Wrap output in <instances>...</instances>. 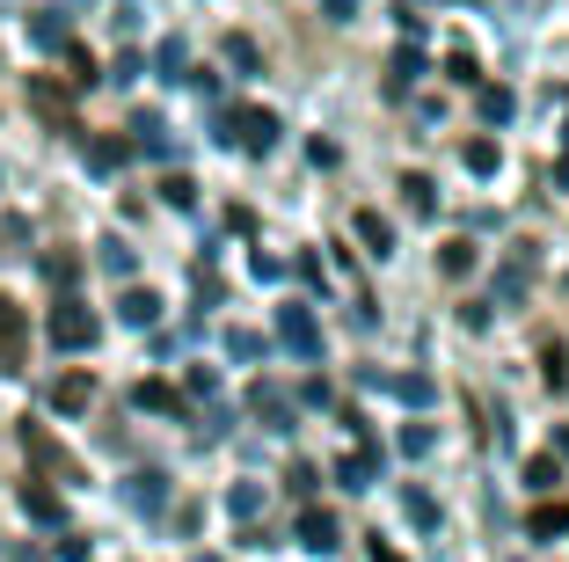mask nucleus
<instances>
[{"instance_id":"f257e3e1","label":"nucleus","mask_w":569,"mask_h":562,"mask_svg":"<svg viewBox=\"0 0 569 562\" xmlns=\"http://www.w3.org/2000/svg\"><path fill=\"white\" fill-rule=\"evenodd\" d=\"M44 336H51V351H96V336H102V322L88 315V299H73V293H59V307H51V322H44Z\"/></svg>"},{"instance_id":"f03ea898","label":"nucleus","mask_w":569,"mask_h":562,"mask_svg":"<svg viewBox=\"0 0 569 562\" xmlns=\"http://www.w3.org/2000/svg\"><path fill=\"white\" fill-rule=\"evenodd\" d=\"M278 132H284V125L270 110H219V139H234L241 154H256V161L278 147Z\"/></svg>"},{"instance_id":"7ed1b4c3","label":"nucleus","mask_w":569,"mask_h":562,"mask_svg":"<svg viewBox=\"0 0 569 562\" xmlns=\"http://www.w3.org/2000/svg\"><path fill=\"white\" fill-rule=\"evenodd\" d=\"M22 453H30V467H37V482H81V461H73L59 438H51L44 424H22Z\"/></svg>"},{"instance_id":"20e7f679","label":"nucleus","mask_w":569,"mask_h":562,"mask_svg":"<svg viewBox=\"0 0 569 562\" xmlns=\"http://www.w3.org/2000/svg\"><path fill=\"white\" fill-rule=\"evenodd\" d=\"M278 344L292 351V358H321V322L307 299H284L278 307Z\"/></svg>"},{"instance_id":"39448f33","label":"nucleus","mask_w":569,"mask_h":562,"mask_svg":"<svg viewBox=\"0 0 569 562\" xmlns=\"http://www.w3.org/2000/svg\"><path fill=\"white\" fill-rule=\"evenodd\" d=\"M358 381L380 387V395H395V402H409V410H431V402H438V387L423 381V373H380V365H366Z\"/></svg>"},{"instance_id":"423d86ee","label":"nucleus","mask_w":569,"mask_h":562,"mask_svg":"<svg viewBox=\"0 0 569 562\" xmlns=\"http://www.w3.org/2000/svg\"><path fill=\"white\" fill-rule=\"evenodd\" d=\"M533 270H540V256L519 241L511 256H503V270H497V299H489V307H519V299H526V285H533Z\"/></svg>"},{"instance_id":"0eeeda50","label":"nucleus","mask_w":569,"mask_h":562,"mask_svg":"<svg viewBox=\"0 0 569 562\" xmlns=\"http://www.w3.org/2000/svg\"><path fill=\"white\" fill-rule=\"evenodd\" d=\"M30 110L44 117L51 132H81V125H73V96L51 81V73H37V81H30Z\"/></svg>"},{"instance_id":"6e6552de","label":"nucleus","mask_w":569,"mask_h":562,"mask_svg":"<svg viewBox=\"0 0 569 562\" xmlns=\"http://www.w3.org/2000/svg\"><path fill=\"white\" fill-rule=\"evenodd\" d=\"M22 358H30V322H22L16 299L0 293V373H22Z\"/></svg>"},{"instance_id":"1a4fd4ad","label":"nucleus","mask_w":569,"mask_h":562,"mask_svg":"<svg viewBox=\"0 0 569 562\" xmlns=\"http://www.w3.org/2000/svg\"><path fill=\"white\" fill-rule=\"evenodd\" d=\"M300 548H315V555H336V548H343V526H336V512L307 504V512H300Z\"/></svg>"},{"instance_id":"9d476101","label":"nucleus","mask_w":569,"mask_h":562,"mask_svg":"<svg viewBox=\"0 0 569 562\" xmlns=\"http://www.w3.org/2000/svg\"><path fill=\"white\" fill-rule=\"evenodd\" d=\"M118 322L124 329H153V322H161V293H153V285H124L118 293Z\"/></svg>"},{"instance_id":"9b49d317","label":"nucleus","mask_w":569,"mask_h":562,"mask_svg":"<svg viewBox=\"0 0 569 562\" xmlns=\"http://www.w3.org/2000/svg\"><path fill=\"white\" fill-rule=\"evenodd\" d=\"M22 512H30L37 519V526H67V496H59V490H51V482H22Z\"/></svg>"},{"instance_id":"f8f14e48","label":"nucleus","mask_w":569,"mask_h":562,"mask_svg":"<svg viewBox=\"0 0 569 562\" xmlns=\"http://www.w3.org/2000/svg\"><path fill=\"white\" fill-rule=\"evenodd\" d=\"M417 81H423V45H402L387 59V96H409Z\"/></svg>"},{"instance_id":"ddd939ff","label":"nucleus","mask_w":569,"mask_h":562,"mask_svg":"<svg viewBox=\"0 0 569 562\" xmlns=\"http://www.w3.org/2000/svg\"><path fill=\"white\" fill-rule=\"evenodd\" d=\"M336 482H343V490H372V482H380V453L372 446L343 453V461H336Z\"/></svg>"},{"instance_id":"4468645a","label":"nucleus","mask_w":569,"mask_h":562,"mask_svg":"<svg viewBox=\"0 0 569 562\" xmlns=\"http://www.w3.org/2000/svg\"><path fill=\"white\" fill-rule=\"evenodd\" d=\"M351 227H358V241H366V256H380V264L395 256V219H380V213L366 205V213H358Z\"/></svg>"},{"instance_id":"2eb2a0df","label":"nucleus","mask_w":569,"mask_h":562,"mask_svg":"<svg viewBox=\"0 0 569 562\" xmlns=\"http://www.w3.org/2000/svg\"><path fill=\"white\" fill-rule=\"evenodd\" d=\"M132 402H139V410H153V416H190V402L176 395L168 381H139V387H132Z\"/></svg>"},{"instance_id":"dca6fc26","label":"nucleus","mask_w":569,"mask_h":562,"mask_svg":"<svg viewBox=\"0 0 569 562\" xmlns=\"http://www.w3.org/2000/svg\"><path fill=\"white\" fill-rule=\"evenodd\" d=\"M249 410L263 416V431H292V402H284V395H278V387H270V381H256Z\"/></svg>"},{"instance_id":"f3484780","label":"nucleus","mask_w":569,"mask_h":562,"mask_svg":"<svg viewBox=\"0 0 569 562\" xmlns=\"http://www.w3.org/2000/svg\"><path fill=\"white\" fill-rule=\"evenodd\" d=\"M88 402H96V381H88V373H67V381L51 387V410H59V416H81Z\"/></svg>"},{"instance_id":"a211bd4d","label":"nucleus","mask_w":569,"mask_h":562,"mask_svg":"<svg viewBox=\"0 0 569 562\" xmlns=\"http://www.w3.org/2000/svg\"><path fill=\"white\" fill-rule=\"evenodd\" d=\"M124 504H132V512H161V504H168V475H153V467L132 475V482H124Z\"/></svg>"},{"instance_id":"6ab92c4d","label":"nucleus","mask_w":569,"mask_h":562,"mask_svg":"<svg viewBox=\"0 0 569 562\" xmlns=\"http://www.w3.org/2000/svg\"><path fill=\"white\" fill-rule=\"evenodd\" d=\"M402 205H409L417 219H431V213H438V183L423 176V168H409V176H402Z\"/></svg>"},{"instance_id":"aec40b11","label":"nucleus","mask_w":569,"mask_h":562,"mask_svg":"<svg viewBox=\"0 0 569 562\" xmlns=\"http://www.w3.org/2000/svg\"><path fill=\"white\" fill-rule=\"evenodd\" d=\"M526 533H533V541H555V533H569V504H562V496H555V504H533V512H526Z\"/></svg>"},{"instance_id":"412c9836","label":"nucleus","mask_w":569,"mask_h":562,"mask_svg":"<svg viewBox=\"0 0 569 562\" xmlns=\"http://www.w3.org/2000/svg\"><path fill=\"white\" fill-rule=\"evenodd\" d=\"M124 161H132V139H88V168L96 176H118Z\"/></svg>"},{"instance_id":"4be33fe9","label":"nucleus","mask_w":569,"mask_h":562,"mask_svg":"<svg viewBox=\"0 0 569 562\" xmlns=\"http://www.w3.org/2000/svg\"><path fill=\"white\" fill-rule=\"evenodd\" d=\"M475 110H482V125H511V110H519V96L511 88H475Z\"/></svg>"},{"instance_id":"5701e85b","label":"nucleus","mask_w":569,"mask_h":562,"mask_svg":"<svg viewBox=\"0 0 569 562\" xmlns=\"http://www.w3.org/2000/svg\"><path fill=\"white\" fill-rule=\"evenodd\" d=\"M132 147L153 154V161H168V125L161 117H132Z\"/></svg>"},{"instance_id":"b1692460","label":"nucleus","mask_w":569,"mask_h":562,"mask_svg":"<svg viewBox=\"0 0 569 562\" xmlns=\"http://www.w3.org/2000/svg\"><path fill=\"white\" fill-rule=\"evenodd\" d=\"M30 37H37V45H44V51H67V45H73L67 16H30Z\"/></svg>"},{"instance_id":"393cba45","label":"nucleus","mask_w":569,"mask_h":562,"mask_svg":"<svg viewBox=\"0 0 569 562\" xmlns=\"http://www.w3.org/2000/svg\"><path fill=\"white\" fill-rule=\"evenodd\" d=\"M227 512H234L241 526H256V512H263V490H256V482H234V490H227Z\"/></svg>"},{"instance_id":"a878e982","label":"nucleus","mask_w":569,"mask_h":562,"mask_svg":"<svg viewBox=\"0 0 569 562\" xmlns=\"http://www.w3.org/2000/svg\"><path fill=\"white\" fill-rule=\"evenodd\" d=\"M460 161H468V176H497V139H468V147H460Z\"/></svg>"},{"instance_id":"bb28decb","label":"nucleus","mask_w":569,"mask_h":562,"mask_svg":"<svg viewBox=\"0 0 569 562\" xmlns=\"http://www.w3.org/2000/svg\"><path fill=\"white\" fill-rule=\"evenodd\" d=\"M540 381H548L555 395L569 387V351H562V344H540Z\"/></svg>"},{"instance_id":"cd10ccee","label":"nucleus","mask_w":569,"mask_h":562,"mask_svg":"<svg viewBox=\"0 0 569 562\" xmlns=\"http://www.w3.org/2000/svg\"><path fill=\"white\" fill-rule=\"evenodd\" d=\"M555 482H562V461H555V453H533V461H526V490H540V496H548Z\"/></svg>"},{"instance_id":"c85d7f7f","label":"nucleus","mask_w":569,"mask_h":562,"mask_svg":"<svg viewBox=\"0 0 569 562\" xmlns=\"http://www.w3.org/2000/svg\"><path fill=\"white\" fill-rule=\"evenodd\" d=\"M438 270H446V278H468L475 270V241H446L438 248Z\"/></svg>"},{"instance_id":"c756f323","label":"nucleus","mask_w":569,"mask_h":562,"mask_svg":"<svg viewBox=\"0 0 569 562\" xmlns=\"http://www.w3.org/2000/svg\"><path fill=\"white\" fill-rule=\"evenodd\" d=\"M446 81H460V88H482V73H475V51H468V45H452V51H446Z\"/></svg>"},{"instance_id":"7c9ffc66","label":"nucleus","mask_w":569,"mask_h":562,"mask_svg":"<svg viewBox=\"0 0 569 562\" xmlns=\"http://www.w3.org/2000/svg\"><path fill=\"white\" fill-rule=\"evenodd\" d=\"M227 67H234V73H256V67H263V51H256V37H227Z\"/></svg>"},{"instance_id":"2f4dec72","label":"nucleus","mask_w":569,"mask_h":562,"mask_svg":"<svg viewBox=\"0 0 569 562\" xmlns=\"http://www.w3.org/2000/svg\"><path fill=\"white\" fill-rule=\"evenodd\" d=\"M44 278L59 285V293H67V285L81 278V256H67V248H51V256H44Z\"/></svg>"},{"instance_id":"473e14b6","label":"nucleus","mask_w":569,"mask_h":562,"mask_svg":"<svg viewBox=\"0 0 569 562\" xmlns=\"http://www.w3.org/2000/svg\"><path fill=\"white\" fill-rule=\"evenodd\" d=\"M161 205L190 213V205H198V183H190V176H161Z\"/></svg>"},{"instance_id":"72a5a7b5","label":"nucleus","mask_w":569,"mask_h":562,"mask_svg":"<svg viewBox=\"0 0 569 562\" xmlns=\"http://www.w3.org/2000/svg\"><path fill=\"white\" fill-rule=\"evenodd\" d=\"M402 512H409V526H438V504H431V490H402Z\"/></svg>"},{"instance_id":"f704fd0d","label":"nucleus","mask_w":569,"mask_h":562,"mask_svg":"<svg viewBox=\"0 0 569 562\" xmlns=\"http://www.w3.org/2000/svg\"><path fill=\"white\" fill-rule=\"evenodd\" d=\"M102 270H110V278H132V270H139V256H132L124 241H102Z\"/></svg>"},{"instance_id":"c9c22d12","label":"nucleus","mask_w":569,"mask_h":562,"mask_svg":"<svg viewBox=\"0 0 569 562\" xmlns=\"http://www.w3.org/2000/svg\"><path fill=\"white\" fill-rule=\"evenodd\" d=\"M153 67H161V81H183V37H168V45L153 51Z\"/></svg>"},{"instance_id":"e433bc0d","label":"nucleus","mask_w":569,"mask_h":562,"mask_svg":"<svg viewBox=\"0 0 569 562\" xmlns=\"http://www.w3.org/2000/svg\"><path fill=\"white\" fill-rule=\"evenodd\" d=\"M431 446H438V431H431V424H409V431H402V453H409V461H423Z\"/></svg>"},{"instance_id":"4c0bfd02","label":"nucleus","mask_w":569,"mask_h":562,"mask_svg":"<svg viewBox=\"0 0 569 562\" xmlns=\"http://www.w3.org/2000/svg\"><path fill=\"white\" fill-rule=\"evenodd\" d=\"M256 351H263V336H256V329H227V358H256Z\"/></svg>"},{"instance_id":"58836bf2","label":"nucleus","mask_w":569,"mask_h":562,"mask_svg":"<svg viewBox=\"0 0 569 562\" xmlns=\"http://www.w3.org/2000/svg\"><path fill=\"white\" fill-rule=\"evenodd\" d=\"M307 161H315V168H336L343 154H336V139H307Z\"/></svg>"},{"instance_id":"ea45409f","label":"nucleus","mask_w":569,"mask_h":562,"mask_svg":"<svg viewBox=\"0 0 569 562\" xmlns=\"http://www.w3.org/2000/svg\"><path fill=\"white\" fill-rule=\"evenodd\" d=\"M292 270H300V278L315 285V293H329V270H321V256H300V264H292Z\"/></svg>"},{"instance_id":"a19ab883","label":"nucleus","mask_w":569,"mask_h":562,"mask_svg":"<svg viewBox=\"0 0 569 562\" xmlns=\"http://www.w3.org/2000/svg\"><path fill=\"white\" fill-rule=\"evenodd\" d=\"M300 402H307V410H336V395H329V381H307V387H300Z\"/></svg>"},{"instance_id":"79ce46f5","label":"nucleus","mask_w":569,"mask_h":562,"mask_svg":"<svg viewBox=\"0 0 569 562\" xmlns=\"http://www.w3.org/2000/svg\"><path fill=\"white\" fill-rule=\"evenodd\" d=\"M59 562H88V541H81V533H67V541H59Z\"/></svg>"},{"instance_id":"37998d69","label":"nucleus","mask_w":569,"mask_h":562,"mask_svg":"<svg viewBox=\"0 0 569 562\" xmlns=\"http://www.w3.org/2000/svg\"><path fill=\"white\" fill-rule=\"evenodd\" d=\"M321 16H329V22H351V16H358V0H321Z\"/></svg>"},{"instance_id":"c03bdc74","label":"nucleus","mask_w":569,"mask_h":562,"mask_svg":"<svg viewBox=\"0 0 569 562\" xmlns=\"http://www.w3.org/2000/svg\"><path fill=\"white\" fill-rule=\"evenodd\" d=\"M372 562H402V548H380V533H372Z\"/></svg>"},{"instance_id":"a18cd8bd","label":"nucleus","mask_w":569,"mask_h":562,"mask_svg":"<svg viewBox=\"0 0 569 562\" xmlns=\"http://www.w3.org/2000/svg\"><path fill=\"white\" fill-rule=\"evenodd\" d=\"M548 453H555V461H569V424L555 431V446H548Z\"/></svg>"},{"instance_id":"49530a36","label":"nucleus","mask_w":569,"mask_h":562,"mask_svg":"<svg viewBox=\"0 0 569 562\" xmlns=\"http://www.w3.org/2000/svg\"><path fill=\"white\" fill-rule=\"evenodd\" d=\"M8 562H44V555H37V548H8Z\"/></svg>"},{"instance_id":"de8ad7c7","label":"nucleus","mask_w":569,"mask_h":562,"mask_svg":"<svg viewBox=\"0 0 569 562\" xmlns=\"http://www.w3.org/2000/svg\"><path fill=\"white\" fill-rule=\"evenodd\" d=\"M438 8H460V0H438Z\"/></svg>"}]
</instances>
